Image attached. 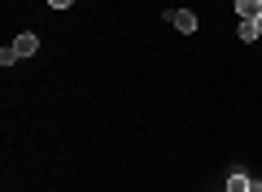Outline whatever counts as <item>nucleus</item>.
Here are the masks:
<instances>
[{
	"mask_svg": "<svg viewBox=\"0 0 262 192\" xmlns=\"http://www.w3.org/2000/svg\"><path fill=\"white\" fill-rule=\"evenodd\" d=\"M249 192H262V179H253V183H249Z\"/></svg>",
	"mask_w": 262,
	"mask_h": 192,
	"instance_id": "obj_7",
	"label": "nucleus"
},
{
	"mask_svg": "<svg viewBox=\"0 0 262 192\" xmlns=\"http://www.w3.org/2000/svg\"><path fill=\"white\" fill-rule=\"evenodd\" d=\"M249 175H245V170H232V175H227V192H249Z\"/></svg>",
	"mask_w": 262,
	"mask_h": 192,
	"instance_id": "obj_4",
	"label": "nucleus"
},
{
	"mask_svg": "<svg viewBox=\"0 0 262 192\" xmlns=\"http://www.w3.org/2000/svg\"><path fill=\"white\" fill-rule=\"evenodd\" d=\"M241 39H245V44H253V39H258V27H253V22H241Z\"/></svg>",
	"mask_w": 262,
	"mask_h": 192,
	"instance_id": "obj_5",
	"label": "nucleus"
},
{
	"mask_svg": "<svg viewBox=\"0 0 262 192\" xmlns=\"http://www.w3.org/2000/svg\"><path fill=\"white\" fill-rule=\"evenodd\" d=\"M253 27H258V35H262V18H258V22H253Z\"/></svg>",
	"mask_w": 262,
	"mask_h": 192,
	"instance_id": "obj_8",
	"label": "nucleus"
},
{
	"mask_svg": "<svg viewBox=\"0 0 262 192\" xmlns=\"http://www.w3.org/2000/svg\"><path fill=\"white\" fill-rule=\"evenodd\" d=\"M13 53H18V61H22V57H35L39 53V35H31V31H22V35H13Z\"/></svg>",
	"mask_w": 262,
	"mask_h": 192,
	"instance_id": "obj_2",
	"label": "nucleus"
},
{
	"mask_svg": "<svg viewBox=\"0 0 262 192\" xmlns=\"http://www.w3.org/2000/svg\"><path fill=\"white\" fill-rule=\"evenodd\" d=\"M166 22L175 31H184V35H192V31H196V13L192 9H166Z\"/></svg>",
	"mask_w": 262,
	"mask_h": 192,
	"instance_id": "obj_1",
	"label": "nucleus"
},
{
	"mask_svg": "<svg viewBox=\"0 0 262 192\" xmlns=\"http://www.w3.org/2000/svg\"><path fill=\"white\" fill-rule=\"evenodd\" d=\"M236 13H241V22H258L262 18V0H236Z\"/></svg>",
	"mask_w": 262,
	"mask_h": 192,
	"instance_id": "obj_3",
	"label": "nucleus"
},
{
	"mask_svg": "<svg viewBox=\"0 0 262 192\" xmlns=\"http://www.w3.org/2000/svg\"><path fill=\"white\" fill-rule=\"evenodd\" d=\"M48 5H53V9H70V5H75V0H48Z\"/></svg>",
	"mask_w": 262,
	"mask_h": 192,
	"instance_id": "obj_6",
	"label": "nucleus"
}]
</instances>
